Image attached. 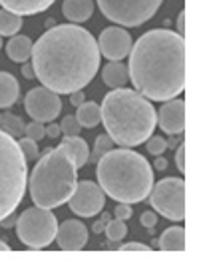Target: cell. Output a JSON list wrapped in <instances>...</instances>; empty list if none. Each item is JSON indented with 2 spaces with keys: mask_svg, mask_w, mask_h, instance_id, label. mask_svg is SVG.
Segmentation results:
<instances>
[{
  "mask_svg": "<svg viewBox=\"0 0 197 261\" xmlns=\"http://www.w3.org/2000/svg\"><path fill=\"white\" fill-rule=\"evenodd\" d=\"M102 122L106 134L120 148L146 144L157 126V112L152 100L130 88H114L102 102Z\"/></svg>",
  "mask_w": 197,
  "mask_h": 261,
  "instance_id": "obj_3",
  "label": "cell"
},
{
  "mask_svg": "<svg viewBox=\"0 0 197 261\" xmlns=\"http://www.w3.org/2000/svg\"><path fill=\"white\" fill-rule=\"evenodd\" d=\"M22 28V16L2 8L0 10V36H14Z\"/></svg>",
  "mask_w": 197,
  "mask_h": 261,
  "instance_id": "obj_23",
  "label": "cell"
},
{
  "mask_svg": "<svg viewBox=\"0 0 197 261\" xmlns=\"http://www.w3.org/2000/svg\"><path fill=\"white\" fill-rule=\"evenodd\" d=\"M78 170L80 168L66 144L46 150L28 177L34 205L54 210L68 203L78 186Z\"/></svg>",
  "mask_w": 197,
  "mask_h": 261,
  "instance_id": "obj_5",
  "label": "cell"
},
{
  "mask_svg": "<svg viewBox=\"0 0 197 261\" xmlns=\"http://www.w3.org/2000/svg\"><path fill=\"white\" fill-rule=\"evenodd\" d=\"M60 130H62L64 136H78L80 130H82V126L76 120V116H66L64 120H62V124H60Z\"/></svg>",
  "mask_w": 197,
  "mask_h": 261,
  "instance_id": "obj_29",
  "label": "cell"
},
{
  "mask_svg": "<svg viewBox=\"0 0 197 261\" xmlns=\"http://www.w3.org/2000/svg\"><path fill=\"white\" fill-rule=\"evenodd\" d=\"M185 158H187V148H185V144H181V146H177V153H175V164L181 174H185Z\"/></svg>",
  "mask_w": 197,
  "mask_h": 261,
  "instance_id": "obj_31",
  "label": "cell"
},
{
  "mask_svg": "<svg viewBox=\"0 0 197 261\" xmlns=\"http://www.w3.org/2000/svg\"><path fill=\"white\" fill-rule=\"evenodd\" d=\"M150 203L153 210L170 221H183L187 214L185 181L181 177H163L150 192Z\"/></svg>",
  "mask_w": 197,
  "mask_h": 261,
  "instance_id": "obj_8",
  "label": "cell"
},
{
  "mask_svg": "<svg viewBox=\"0 0 197 261\" xmlns=\"http://www.w3.org/2000/svg\"><path fill=\"white\" fill-rule=\"evenodd\" d=\"M185 102L179 100V98H172L167 100L157 114V122H159V128L170 134V136H177L185 130V124H187V114H185Z\"/></svg>",
  "mask_w": 197,
  "mask_h": 261,
  "instance_id": "obj_13",
  "label": "cell"
},
{
  "mask_svg": "<svg viewBox=\"0 0 197 261\" xmlns=\"http://www.w3.org/2000/svg\"><path fill=\"white\" fill-rule=\"evenodd\" d=\"M82 102H86V98H84V94H82L80 90H76V92L70 94V104H72V106H80Z\"/></svg>",
  "mask_w": 197,
  "mask_h": 261,
  "instance_id": "obj_35",
  "label": "cell"
},
{
  "mask_svg": "<svg viewBox=\"0 0 197 261\" xmlns=\"http://www.w3.org/2000/svg\"><path fill=\"white\" fill-rule=\"evenodd\" d=\"M56 0H0V4L18 14V16H34V14H40L44 10H48Z\"/></svg>",
  "mask_w": 197,
  "mask_h": 261,
  "instance_id": "obj_15",
  "label": "cell"
},
{
  "mask_svg": "<svg viewBox=\"0 0 197 261\" xmlns=\"http://www.w3.org/2000/svg\"><path fill=\"white\" fill-rule=\"evenodd\" d=\"M146 144H148V152L153 155H161L167 150V140H163L161 136H150L146 140Z\"/></svg>",
  "mask_w": 197,
  "mask_h": 261,
  "instance_id": "obj_28",
  "label": "cell"
},
{
  "mask_svg": "<svg viewBox=\"0 0 197 261\" xmlns=\"http://www.w3.org/2000/svg\"><path fill=\"white\" fill-rule=\"evenodd\" d=\"M24 122H22V118L18 116H14V114H10V112H2L0 114V130L8 132L10 136H14L16 140L24 136Z\"/></svg>",
  "mask_w": 197,
  "mask_h": 261,
  "instance_id": "obj_24",
  "label": "cell"
},
{
  "mask_svg": "<svg viewBox=\"0 0 197 261\" xmlns=\"http://www.w3.org/2000/svg\"><path fill=\"white\" fill-rule=\"evenodd\" d=\"M18 144H20V150H22V153H24V158H26V162H32V160H36V158L40 155L38 144H36L32 138L22 136L20 140H18Z\"/></svg>",
  "mask_w": 197,
  "mask_h": 261,
  "instance_id": "obj_27",
  "label": "cell"
},
{
  "mask_svg": "<svg viewBox=\"0 0 197 261\" xmlns=\"http://www.w3.org/2000/svg\"><path fill=\"white\" fill-rule=\"evenodd\" d=\"M114 148V142H111V138H109L108 134H102V136H98L96 138V148H94V152L90 153V158H88V162H92V164H96L102 155L106 152H109Z\"/></svg>",
  "mask_w": 197,
  "mask_h": 261,
  "instance_id": "obj_26",
  "label": "cell"
},
{
  "mask_svg": "<svg viewBox=\"0 0 197 261\" xmlns=\"http://www.w3.org/2000/svg\"><path fill=\"white\" fill-rule=\"evenodd\" d=\"M76 108H78V112H76V120L80 122L82 128L92 130V128L100 126V122H102V110H100V104H96V102H82V104L76 106Z\"/></svg>",
  "mask_w": 197,
  "mask_h": 261,
  "instance_id": "obj_21",
  "label": "cell"
},
{
  "mask_svg": "<svg viewBox=\"0 0 197 261\" xmlns=\"http://www.w3.org/2000/svg\"><path fill=\"white\" fill-rule=\"evenodd\" d=\"M24 136H28V138H32L34 142H38V140H42L44 136H46V130H44L42 122H38V120H34V122H30V124H26V126H24Z\"/></svg>",
  "mask_w": 197,
  "mask_h": 261,
  "instance_id": "obj_30",
  "label": "cell"
},
{
  "mask_svg": "<svg viewBox=\"0 0 197 261\" xmlns=\"http://www.w3.org/2000/svg\"><path fill=\"white\" fill-rule=\"evenodd\" d=\"M14 223H16V219H14V214H10L8 218H4L2 221H0V227H4V229H10Z\"/></svg>",
  "mask_w": 197,
  "mask_h": 261,
  "instance_id": "obj_40",
  "label": "cell"
},
{
  "mask_svg": "<svg viewBox=\"0 0 197 261\" xmlns=\"http://www.w3.org/2000/svg\"><path fill=\"white\" fill-rule=\"evenodd\" d=\"M104 227H106V223H104L102 219L94 223V231H96V233H102V231H104Z\"/></svg>",
  "mask_w": 197,
  "mask_h": 261,
  "instance_id": "obj_41",
  "label": "cell"
},
{
  "mask_svg": "<svg viewBox=\"0 0 197 261\" xmlns=\"http://www.w3.org/2000/svg\"><path fill=\"white\" fill-rule=\"evenodd\" d=\"M36 80L56 94L86 88L100 68V50L90 30L78 24H58L32 44Z\"/></svg>",
  "mask_w": 197,
  "mask_h": 261,
  "instance_id": "obj_1",
  "label": "cell"
},
{
  "mask_svg": "<svg viewBox=\"0 0 197 261\" xmlns=\"http://www.w3.org/2000/svg\"><path fill=\"white\" fill-rule=\"evenodd\" d=\"M62 144H66V146L70 148V152H72V155H74L78 168L86 166L88 158H90V148H88L86 140L80 138V134H78V136H64Z\"/></svg>",
  "mask_w": 197,
  "mask_h": 261,
  "instance_id": "obj_22",
  "label": "cell"
},
{
  "mask_svg": "<svg viewBox=\"0 0 197 261\" xmlns=\"http://www.w3.org/2000/svg\"><path fill=\"white\" fill-rule=\"evenodd\" d=\"M177 34L185 36V12H179V18H177Z\"/></svg>",
  "mask_w": 197,
  "mask_h": 261,
  "instance_id": "obj_38",
  "label": "cell"
},
{
  "mask_svg": "<svg viewBox=\"0 0 197 261\" xmlns=\"http://www.w3.org/2000/svg\"><path fill=\"white\" fill-rule=\"evenodd\" d=\"M122 251H150L152 247L150 245H146V243H137V241H131V243H124L122 247H120Z\"/></svg>",
  "mask_w": 197,
  "mask_h": 261,
  "instance_id": "obj_34",
  "label": "cell"
},
{
  "mask_svg": "<svg viewBox=\"0 0 197 261\" xmlns=\"http://www.w3.org/2000/svg\"><path fill=\"white\" fill-rule=\"evenodd\" d=\"M0 251H10V245L2 240H0Z\"/></svg>",
  "mask_w": 197,
  "mask_h": 261,
  "instance_id": "obj_42",
  "label": "cell"
},
{
  "mask_svg": "<svg viewBox=\"0 0 197 261\" xmlns=\"http://www.w3.org/2000/svg\"><path fill=\"white\" fill-rule=\"evenodd\" d=\"M28 184V162L14 136L0 130V221L16 212Z\"/></svg>",
  "mask_w": 197,
  "mask_h": 261,
  "instance_id": "obj_6",
  "label": "cell"
},
{
  "mask_svg": "<svg viewBox=\"0 0 197 261\" xmlns=\"http://www.w3.org/2000/svg\"><path fill=\"white\" fill-rule=\"evenodd\" d=\"M114 214H116V218L118 219H130L131 218V207H130V203H120V205H116V210H114Z\"/></svg>",
  "mask_w": 197,
  "mask_h": 261,
  "instance_id": "obj_33",
  "label": "cell"
},
{
  "mask_svg": "<svg viewBox=\"0 0 197 261\" xmlns=\"http://www.w3.org/2000/svg\"><path fill=\"white\" fill-rule=\"evenodd\" d=\"M100 219H102L104 223H108V221H109V219H111V218H109V214H108V212H106V214H104V216H102V218H100Z\"/></svg>",
  "mask_w": 197,
  "mask_h": 261,
  "instance_id": "obj_44",
  "label": "cell"
},
{
  "mask_svg": "<svg viewBox=\"0 0 197 261\" xmlns=\"http://www.w3.org/2000/svg\"><path fill=\"white\" fill-rule=\"evenodd\" d=\"M102 80L108 88H122L126 86V82L130 80V74H128V68L122 64V62H109L106 64V68L102 70Z\"/></svg>",
  "mask_w": 197,
  "mask_h": 261,
  "instance_id": "obj_20",
  "label": "cell"
},
{
  "mask_svg": "<svg viewBox=\"0 0 197 261\" xmlns=\"http://www.w3.org/2000/svg\"><path fill=\"white\" fill-rule=\"evenodd\" d=\"M62 14L72 24H82L94 14V2L92 0H64Z\"/></svg>",
  "mask_w": 197,
  "mask_h": 261,
  "instance_id": "obj_16",
  "label": "cell"
},
{
  "mask_svg": "<svg viewBox=\"0 0 197 261\" xmlns=\"http://www.w3.org/2000/svg\"><path fill=\"white\" fill-rule=\"evenodd\" d=\"M159 249L161 251H185L187 249V233L183 227L174 225V227H167L161 238H159Z\"/></svg>",
  "mask_w": 197,
  "mask_h": 261,
  "instance_id": "obj_17",
  "label": "cell"
},
{
  "mask_svg": "<svg viewBox=\"0 0 197 261\" xmlns=\"http://www.w3.org/2000/svg\"><path fill=\"white\" fill-rule=\"evenodd\" d=\"M32 40L28 36L22 34H14L10 38V42L6 44V54L12 62H28V58L32 56Z\"/></svg>",
  "mask_w": 197,
  "mask_h": 261,
  "instance_id": "obj_19",
  "label": "cell"
},
{
  "mask_svg": "<svg viewBox=\"0 0 197 261\" xmlns=\"http://www.w3.org/2000/svg\"><path fill=\"white\" fill-rule=\"evenodd\" d=\"M131 44L133 42L128 30H124L122 26H109L102 30L98 38V50L111 62H120L130 54Z\"/></svg>",
  "mask_w": 197,
  "mask_h": 261,
  "instance_id": "obj_12",
  "label": "cell"
},
{
  "mask_svg": "<svg viewBox=\"0 0 197 261\" xmlns=\"http://www.w3.org/2000/svg\"><path fill=\"white\" fill-rule=\"evenodd\" d=\"M98 184L118 203H139L153 188L152 164L130 148L109 150L98 162Z\"/></svg>",
  "mask_w": 197,
  "mask_h": 261,
  "instance_id": "obj_4",
  "label": "cell"
},
{
  "mask_svg": "<svg viewBox=\"0 0 197 261\" xmlns=\"http://www.w3.org/2000/svg\"><path fill=\"white\" fill-rule=\"evenodd\" d=\"M22 76H24L26 80H34V78H36V74H34V66H32V62H26V64L22 66Z\"/></svg>",
  "mask_w": 197,
  "mask_h": 261,
  "instance_id": "obj_36",
  "label": "cell"
},
{
  "mask_svg": "<svg viewBox=\"0 0 197 261\" xmlns=\"http://www.w3.org/2000/svg\"><path fill=\"white\" fill-rule=\"evenodd\" d=\"M16 233L18 240L30 247V249H44L48 247L54 238H56V229H58V221L56 216L46 210V207H28L26 212H22L20 218L16 219Z\"/></svg>",
  "mask_w": 197,
  "mask_h": 261,
  "instance_id": "obj_7",
  "label": "cell"
},
{
  "mask_svg": "<svg viewBox=\"0 0 197 261\" xmlns=\"http://www.w3.org/2000/svg\"><path fill=\"white\" fill-rule=\"evenodd\" d=\"M68 203H70V210L76 216H80V218H94V216H98L104 210L106 194L100 188V184L84 179V181H78V186H76L72 197L68 199Z\"/></svg>",
  "mask_w": 197,
  "mask_h": 261,
  "instance_id": "obj_11",
  "label": "cell"
},
{
  "mask_svg": "<svg viewBox=\"0 0 197 261\" xmlns=\"http://www.w3.org/2000/svg\"><path fill=\"white\" fill-rule=\"evenodd\" d=\"M177 142H179V140H175V138H172V140L167 142V148H177Z\"/></svg>",
  "mask_w": 197,
  "mask_h": 261,
  "instance_id": "obj_43",
  "label": "cell"
},
{
  "mask_svg": "<svg viewBox=\"0 0 197 261\" xmlns=\"http://www.w3.org/2000/svg\"><path fill=\"white\" fill-rule=\"evenodd\" d=\"M153 168H155V170H159V172H163V170L167 168V160H165V158H161V155H157V158H155V162H153Z\"/></svg>",
  "mask_w": 197,
  "mask_h": 261,
  "instance_id": "obj_39",
  "label": "cell"
},
{
  "mask_svg": "<svg viewBox=\"0 0 197 261\" xmlns=\"http://www.w3.org/2000/svg\"><path fill=\"white\" fill-rule=\"evenodd\" d=\"M24 110L32 120L38 122H54L62 112L60 94L48 90V88H32L24 98Z\"/></svg>",
  "mask_w": 197,
  "mask_h": 261,
  "instance_id": "obj_10",
  "label": "cell"
},
{
  "mask_svg": "<svg viewBox=\"0 0 197 261\" xmlns=\"http://www.w3.org/2000/svg\"><path fill=\"white\" fill-rule=\"evenodd\" d=\"M18 94H20L18 80L10 72H0V110L14 106Z\"/></svg>",
  "mask_w": 197,
  "mask_h": 261,
  "instance_id": "obj_18",
  "label": "cell"
},
{
  "mask_svg": "<svg viewBox=\"0 0 197 261\" xmlns=\"http://www.w3.org/2000/svg\"><path fill=\"white\" fill-rule=\"evenodd\" d=\"M58 247L62 251H80L88 243V227L78 219H68L56 229Z\"/></svg>",
  "mask_w": 197,
  "mask_h": 261,
  "instance_id": "obj_14",
  "label": "cell"
},
{
  "mask_svg": "<svg viewBox=\"0 0 197 261\" xmlns=\"http://www.w3.org/2000/svg\"><path fill=\"white\" fill-rule=\"evenodd\" d=\"M130 80L135 92L153 102H167L185 90V36L155 28L131 44Z\"/></svg>",
  "mask_w": 197,
  "mask_h": 261,
  "instance_id": "obj_2",
  "label": "cell"
},
{
  "mask_svg": "<svg viewBox=\"0 0 197 261\" xmlns=\"http://www.w3.org/2000/svg\"><path fill=\"white\" fill-rule=\"evenodd\" d=\"M0 48H2V38H0Z\"/></svg>",
  "mask_w": 197,
  "mask_h": 261,
  "instance_id": "obj_45",
  "label": "cell"
},
{
  "mask_svg": "<svg viewBox=\"0 0 197 261\" xmlns=\"http://www.w3.org/2000/svg\"><path fill=\"white\" fill-rule=\"evenodd\" d=\"M104 231H106L109 241H122L128 236V225H126L124 219H109L106 223V227H104Z\"/></svg>",
  "mask_w": 197,
  "mask_h": 261,
  "instance_id": "obj_25",
  "label": "cell"
},
{
  "mask_svg": "<svg viewBox=\"0 0 197 261\" xmlns=\"http://www.w3.org/2000/svg\"><path fill=\"white\" fill-rule=\"evenodd\" d=\"M161 2L163 0H98V6L108 20L135 28L152 20Z\"/></svg>",
  "mask_w": 197,
  "mask_h": 261,
  "instance_id": "obj_9",
  "label": "cell"
},
{
  "mask_svg": "<svg viewBox=\"0 0 197 261\" xmlns=\"http://www.w3.org/2000/svg\"><path fill=\"white\" fill-rule=\"evenodd\" d=\"M44 130H46V136H48V138H52V140H56V138L62 134L60 126H58V124H52V122H50V126H48V128H44Z\"/></svg>",
  "mask_w": 197,
  "mask_h": 261,
  "instance_id": "obj_37",
  "label": "cell"
},
{
  "mask_svg": "<svg viewBox=\"0 0 197 261\" xmlns=\"http://www.w3.org/2000/svg\"><path fill=\"white\" fill-rule=\"evenodd\" d=\"M139 221H142V225H144V227L153 229V227L157 225V216H155L153 212H144V214L139 216Z\"/></svg>",
  "mask_w": 197,
  "mask_h": 261,
  "instance_id": "obj_32",
  "label": "cell"
}]
</instances>
